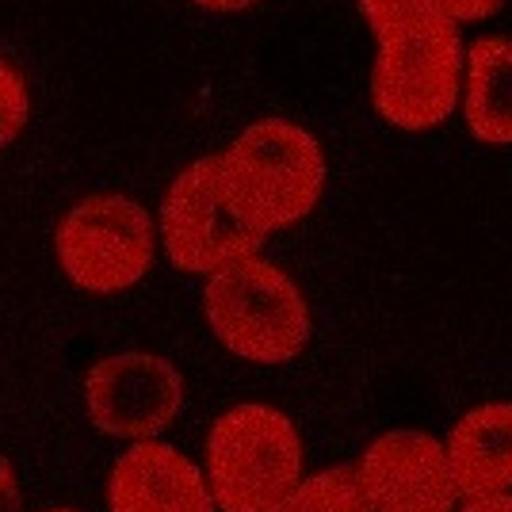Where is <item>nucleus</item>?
Returning a JSON list of instances; mask_svg holds the SVG:
<instances>
[{"label":"nucleus","instance_id":"obj_9","mask_svg":"<svg viewBox=\"0 0 512 512\" xmlns=\"http://www.w3.org/2000/svg\"><path fill=\"white\" fill-rule=\"evenodd\" d=\"M111 512H214L211 482L192 459L161 440H134L107 474Z\"/></svg>","mask_w":512,"mask_h":512},{"label":"nucleus","instance_id":"obj_15","mask_svg":"<svg viewBox=\"0 0 512 512\" xmlns=\"http://www.w3.org/2000/svg\"><path fill=\"white\" fill-rule=\"evenodd\" d=\"M0 512H20V486H16V470L0 455Z\"/></svg>","mask_w":512,"mask_h":512},{"label":"nucleus","instance_id":"obj_1","mask_svg":"<svg viewBox=\"0 0 512 512\" xmlns=\"http://www.w3.org/2000/svg\"><path fill=\"white\" fill-rule=\"evenodd\" d=\"M375 35L371 104L390 127L432 130L463 96V35L444 12H390L367 23Z\"/></svg>","mask_w":512,"mask_h":512},{"label":"nucleus","instance_id":"obj_17","mask_svg":"<svg viewBox=\"0 0 512 512\" xmlns=\"http://www.w3.org/2000/svg\"><path fill=\"white\" fill-rule=\"evenodd\" d=\"M195 8H207V12H222V16H234V12H249L260 0H192Z\"/></svg>","mask_w":512,"mask_h":512},{"label":"nucleus","instance_id":"obj_2","mask_svg":"<svg viewBox=\"0 0 512 512\" xmlns=\"http://www.w3.org/2000/svg\"><path fill=\"white\" fill-rule=\"evenodd\" d=\"M222 184L234 211L256 234L299 226L325 192V150L291 119H256L218 153Z\"/></svg>","mask_w":512,"mask_h":512},{"label":"nucleus","instance_id":"obj_6","mask_svg":"<svg viewBox=\"0 0 512 512\" xmlns=\"http://www.w3.org/2000/svg\"><path fill=\"white\" fill-rule=\"evenodd\" d=\"M161 237H165V256L172 268L188 276H214L218 268L234 264L241 256L260 253L264 234L234 211L218 153L199 157L169 184L161 199Z\"/></svg>","mask_w":512,"mask_h":512},{"label":"nucleus","instance_id":"obj_16","mask_svg":"<svg viewBox=\"0 0 512 512\" xmlns=\"http://www.w3.org/2000/svg\"><path fill=\"white\" fill-rule=\"evenodd\" d=\"M459 512H512V493H490V497H467Z\"/></svg>","mask_w":512,"mask_h":512},{"label":"nucleus","instance_id":"obj_14","mask_svg":"<svg viewBox=\"0 0 512 512\" xmlns=\"http://www.w3.org/2000/svg\"><path fill=\"white\" fill-rule=\"evenodd\" d=\"M31 119V92L23 73L12 62L0 58V150L12 146Z\"/></svg>","mask_w":512,"mask_h":512},{"label":"nucleus","instance_id":"obj_13","mask_svg":"<svg viewBox=\"0 0 512 512\" xmlns=\"http://www.w3.org/2000/svg\"><path fill=\"white\" fill-rule=\"evenodd\" d=\"M505 0H360L363 20H379L390 12H444L455 23H478L501 12Z\"/></svg>","mask_w":512,"mask_h":512},{"label":"nucleus","instance_id":"obj_12","mask_svg":"<svg viewBox=\"0 0 512 512\" xmlns=\"http://www.w3.org/2000/svg\"><path fill=\"white\" fill-rule=\"evenodd\" d=\"M268 512H371V501L356 467H325L299 478V486L287 490Z\"/></svg>","mask_w":512,"mask_h":512},{"label":"nucleus","instance_id":"obj_8","mask_svg":"<svg viewBox=\"0 0 512 512\" xmlns=\"http://www.w3.org/2000/svg\"><path fill=\"white\" fill-rule=\"evenodd\" d=\"M360 482L371 512H455L463 497L448 448L421 428H390L360 459Z\"/></svg>","mask_w":512,"mask_h":512},{"label":"nucleus","instance_id":"obj_11","mask_svg":"<svg viewBox=\"0 0 512 512\" xmlns=\"http://www.w3.org/2000/svg\"><path fill=\"white\" fill-rule=\"evenodd\" d=\"M463 119L486 146H512V39H474L463 65Z\"/></svg>","mask_w":512,"mask_h":512},{"label":"nucleus","instance_id":"obj_5","mask_svg":"<svg viewBox=\"0 0 512 512\" xmlns=\"http://www.w3.org/2000/svg\"><path fill=\"white\" fill-rule=\"evenodd\" d=\"M54 249L73 287L85 295H123L150 272L157 226L138 199L96 192L62 214Z\"/></svg>","mask_w":512,"mask_h":512},{"label":"nucleus","instance_id":"obj_18","mask_svg":"<svg viewBox=\"0 0 512 512\" xmlns=\"http://www.w3.org/2000/svg\"><path fill=\"white\" fill-rule=\"evenodd\" d=\"M50 512H77V509H50Z\"/></svg>","mask_w":512,"mask_h":512},{"label":"nucleus","instance_id":"obj_4","mask_svg":"<svg viewBox=\"0 0 512 512\" xmlns=\"http://www.w3.org/2000/svg\"><path fill=\"white\" fill-rule=\"evenodd\" d=\"M302 478V440L276 406L226 409L207 436V482L222 512H268Z\"/></svg>","mask_w":512,"mask_h":512},{"label":"nucleus","instance_id":"obj_10","mask_svg":"<svg viewBox=\"0 0 512 512\" xmlns=\"http://www.w3.org/2000/svg\"><path fill=\"white\" fill-rule=\"evenodd\" d=\"M448 463L463 497L512 490V402L467 409L448 436Z\"/></svg>","mask_w":512,"mask_h":512},{"label":"nucleus","instance_id":"obj_7","mask_svg":"<svg viewBox=\"0 0 512 512\" xmlns=\"http://www.w3.org/2000/svg\"><path fill=\"white\" fill-rule=\"evenodd\" d=\"M88 421L111 440H153L180 417L184 375L157 352H115L85 375Z\"/></svg>","mask_w":512,"mask_h":512},{"label":"nucleus","instance_id":"obj_3","mask_svg":"<svg viewBox=\"0 0 512 512\" xmlns=\"http://www.w3.org/2000/svg\"><path fill=\"white\" fill-rule=\"evenodd\" d=\"M211 333L249 363H287L310 344L314 321L299 283L260 253L218 268L203 287Z\"/></svg>","mask_w":512,"mask_h":512}]
</instances>
